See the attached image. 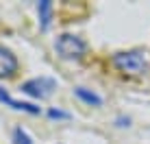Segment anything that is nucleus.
Returning <instances> with one entry per match:
<instances>
[{"mask_svg": "<svg viewBox=\"0 0 150 144\" xmlns=\"http://www.w3.org/2000/svg\"><path fill=\"white\" fill-rule=\"evenodd\" d=\"M113 66H115L120 72L124 74H131V76H137V74H144L148 70V59H146V53L144 50H126V53H117L113 55Z\"/></svg>", "mask_w": 150, "mask_h": 144, "instance_id": "obj_1", "label": "nucleus"}, {"mask_svg": "<svg viewBox=\"0 0 150 144\" xmlns=\"http://www.w3.org/2000/svg\"><path fill=\"white\" fill-rule=\"evenodd\" d=\"M54 50L59 53V57L63 59H81L87 50V44L83 42L79 35H72V33H63L57 37L54 42Z\"/></svg>", "mask_w": 150, "mask_h": 144, "instance_id": "obj_2", "label": "nucleus"}, {"mask_svg": "<svg viewBox=\"0 0 150 144\" xmlns=\"http://www.w3.org/2000/svg\"><path fill=\"white\" fill-rule=\"evenodd\" d=\"M20 90H22L24 94L33 96V98H48L57 90V81L50 79V76H37V79H30L26 83H22Z\"/></svg>", "mask_w": 150, "mask_h": 144, "instance_id": "obj_3", "label": "nucleus"}, {"mask_svg": "<svg viewBox=\"0 0 150 144\" xmlns=\"http://www.w3.org/2000/svg\"><path fill=\"white\" fill-rule=\"evenodd\" d=\"M15 70H18V59L9 48L0 46V79L4 76H13Z\"/></svg>", "mask_w": 150, "mask_h": 144, "instance_id": "obj_4", "label": "nucleus"}, {"mask_svg": "<svg viewBox=\"0 0 150 144\" xmlns=\"http://www.w3.org/2000/svg\"><path fill=\"white\" fill-rule=\"evenodd\" d=\"M0 101L2 103H7V105H11L13 109H22V111H26V114H33V116H37L39 114V107H35L33 103H24V101H13L11 96L7 94V92L0 87Z\"/></svg>", "mask_w": 150, "mask_h": 144, "instance_id": "obj_5", "label": "nucleus"}, {"mask_svg": "<svg viewBox=\"0 0 150 144\" xmlns=\"http://www.w3.org/2000/svg\"><path fill=\"white\" fill-rule=\"evenodd\" d=\"M76 96H79L83 103H87V105H100L102 103V98L96 92H89V90H85V87H76Z\"/></svg>", "mask_w": 150, "mask_h": 144, "instance_id": "obj_6", "label": "nucleus"}, {"mask_svg": "<svg viewBox=\"0 0 150 144\" xmlns=\"http://www.w3.org/2000/svg\"><path fill=\"white\" fill-rule=\"evenodd\" d=\"M39 20H41V29H48L50 26V11H52V4L48 2V0H41L39 2Z\"/></svg>", "mask_w": 150, "mask_h": 144, "instance_id": "obj_7", "label": "nucleus"}, {"mask_svg": "<svg viewBox=\"0 0 150 144\" xmlns=\"http://www.w3.org/2000/svg\"><path fill=\"white\" fill-rule=\"evenodd\" d=\"M13 142L15 144H33V140L28 138V133L22 129V127H15L13 129Z\"/></svg>", "mask_w": 150, "mask_h": 144, "instance_id": "obj_8", "label": "nucleus"}, {"mask_svg": "<svg viewBox=\"0 0 150 144\" xmlns=\"http://www.w3.org/2000/svg\"><path fill=\"white\" fill-rule=\"evenodd\" d=\"M48 116H50V118H61V120H68V118H70L68 111H59V109H50Z\"/></svg>", "mask_w": 150, "mask_h": 144, "instance_id": "obj_9", "label": "nucleus"}]
</instances>
